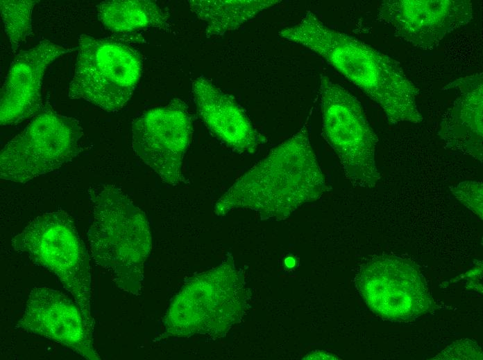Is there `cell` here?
Here are the masks:
<instances>
[{
    "instance_id": "cell-5",
    "label": "cell",
    "mask_w": 483,
    "mask_h": 360,
    "mask_svg": "<svg viewBox=\"0 0 483 360\" xmlns=\"http://www.w3.org/2000/svg\"><path fill=\"white\" fill-rule=\"evenodd\" d=\"M139 54L124 44L88 35L78 37V53L68 97L117 112L130 100L140 79Z\"/></svg>"
},
{
    "instance_id": "cell-3",
    "label": "cell",
    "mask_w": 483,
    "mask_h": 360,
    "mask_svg": "<svg viewBox=\"0 0 483 360\" xmlns=\"http://www.w3.org/2000/svg\"><path fill=\"white\" fill-rule=\"evenodd\" d=\"M93 219L87 240L94 262L107 270L122 289L137 294L151 235L144 213L114 185L90 191Z\"/></svg>"
},
{
    "instance_id": "cell-13",
    "label": "cell",
    "mask_w": 483,
    "mask_h": 360,
    "mask_svg": "<svg viewBox=\"0 0 483 360\" xmlns=\"http://www.w3.org/2000/svg\"><path fill=\"white\" fill-rule=\"evenodd\" d=\"M193 98L203 123L219 141L232 150L255 153L266 138L255 127L243 107L209 79L192 82Z\"/></svg>"
},
{
    "instance_id": "cell-16",
    "label": "cell",
    "mask_w": 483,
    "mask_h": 360,
    "mask_svg": "<svg viewBox=\"0 0 483 360\" xmlns=\"http://www.w3.org/2000/svg\"><path fill=\"white\" fill-rule=\"evenodd\" d=\"M99 20L110 30L130 33L156 28L168 30L169 14L155 1L149 0H112L97 6Z\"/></svg>"
},
{
    "instance_id": "cell-19",
    "label": "cell",
    "mask_w": 483,
    "mask_h": 360,
    "mask_svg": "<svg viewBox=\"0 0 483 360\" xmlns=\"http://www.w3.org/2000/svg\"><path fill=\"white\" fill-rule=\"evenodd\" d=\"M432 359H482L479 345L469 339L457 341Z\"/></svg>"
},
{
    "instance_id": "cell-12",
    "label": "cell",
    "mask_w": 483,
    "mask_h": 360,
    "mask_svg": "<svg viewBox=\"0 0 483 360\" xmlns=\"http://www.w3.org/2000/svg\"><path fill=\"white\" fill-rule=\"evenodd\" d=\"M69 48L42 40L21 51L12 61L0 94V122L3 126L36 116L43 107L41 83L48 66Z\"/></svg>"
},
{
    "instance_id": "cell-11",
    "label": "cell",
    "mask_w": 483,
    "mask_h": 360,
    "mask_svg": "<svg viewBox=\"0 0 483 360\" xmlns=\"http://www.w3.org/2000/svg\"><path fill=\"white\" fill-rule=\"evenodd\" d=\"M15 328L56 341L85 359H101L80 307L60 291L33 287Z\"/></svg>"
},
{
    "instance_id": "cell-8",
    "label": "cell",
    "mask_w": 483,
    "mask_h": 360,
    "mask_svg": "<svg viewBox=\"0 0 483 360\" xmlns=\"http://www.w3.org/2000/svg\"><path fill=\"white\" fill-rule=\"evenodd\" d=\"M357 283L370 309L389 321H412L434 307L418 267L399 257L371 259L361 269Z\"/></svg>"
},
{
    "instance_id": "cell-7",
    "label": "cell",
    "mask_w": 483,
    "mask_h": 360,
    "mask_svg": "<svg viewBox=\"0 0 483 360\" xmlns=\"http://www.w3.org/2000/svg\"><path fill=\"white\" fill-rule=\"evenodd\" d=\"M83 135L78 120L45 107L1 150V179L25 183L59 169L79 154Z\"/></svg>"
},
{
    "instance_id": "cell-6",
    "label": "cell",
    "mask_w": 483,
    "mask_h": 360,
    "mask_svg": "<svg viewBox=\"0 0 483 360\" xmlns=\"http://www.w3.org/2000/svg\"><path fill=\"white\" fill-rule=\"evenodd\" d=\"M319 96L322 134L336 152L346 177L356 187H374L380 179L375 161L378 139L360 102L323 74Z\"/></svg>"
},
{
    "instance_id": "cell-10",
    "label": "cell",
    "mask_w": 483,
    "mask_h": 360,
    "mask_svg": "<svg viewBox=\"0 0 483 360\" xmlns=\"http://www.w3.org/2000/svg\"><path fill=\"white\" fill-rule=\"evenodd\" d=\"M472 18L469 0H384L378 12V21L398 37L423 50L437 48Z\"/></svg>"
},
{
    "instance_id": "cell-2",
    "label": "cell",
    "mask_w": 483,
    "mask_h": 360,
    "mask_svg": "<svg viewBox=\"0 0 483 360\" xmlns=\"http://www.w3.org/2000/svg\"><path fill=\"white\" fill-rule=\"evenodd\" d=\"M310 110L301 127L242 176L220 197L215 212L223 215L249 208L262 219H282L327 191L310 136Z\"/></svg>"
},
{
    "instance_id": "cell-15",
    "label": "cell",
    "mask_w": 483,
    "mask_h": 360,
    "mask_svg": "<svg viewBox=\"0 0 483 360\" xmlns=\"http://www.w3.org/2000/svg\"><path fill=\"white\" fill-rule=\"evenodd\" d=\"M278 0H190L188 5L205 24L207 37L224 35L235 30L262 11L279 3Z\"/></svg>"
},
{
    "instance_id": "cell-9",
    "label": "cell",
    "mask_w": 483,
    "mask_h": 360,
    "mask_svg": "<svg viewBox=\"0 0 483 360\" xmlns=\"http://www.w3.org/2000/svg\"><path fill=\"white\" fill-rule=\"evenodd\" d=\"M192 134L188 107L181 99L174 98L133 120L132 147L164 183L176 186L184 181L182 165Z\"/></svg>"
},
{
    "instance_id": "cell-14",
    "label": "cell",
    "mask_w": 483,
    "mask_h": 360,
    "mask_svg": "<svg viewBox=\"0 0 483 360\" xmlns=\"http://www.w3.org/2000/svg\"><path fill=\"white\" fill-rule=\"evenodd\" d=\"M443 90L457 98L443 116L438 132L446 146L482 163L483 75L477 73L457 78Z\"/></svg>"
},
{
    "instance_id": "cell-4",
    "label": "cell",
    "mask_w": 483,
    "mask_h": 360,
    "mask_svg": "<svg viewBox=\"0 0 483 360\" xmlns=\"http://www.w3.org/2000/svg\"><path fill=\"white\" fill-rule=\"evenodd\" d=\"M11 245L58 277L94 332L90 255L69 215L62 210L40 214L12 238Z\"/></svg>"
},
{
    "instance_id": "cell-17",
    "label": "cell",
    "mask_w": 483,
    "mask_h": 360,
    "mask_svg": "<svg viewBox=\"0 0 483 360\" xmlns=\"http://www.w3.org/2000/svg\"><path fill=\"white\" fill-rule=\"evenodd\" d=\"M37 1L1 0V13L12 51L18 49L31 33V17Z\"/></svg>"
},
{
    "instance_id": "cell-1",
    "label": "cell",
    "mask_w": 483,
    "mask_h": 360,
    "mask_svg": "<svg viewBox=\"0 0 483 360\" xmlns=\"http://www.w3.org/2000/svg\"><path fill=\"white\" fill-rule=\"evenodd\" d=\"M279 35L321 57L375 102L390 123L422 121L416 100L418 90L391 57L328 27L310 10Z\"/></svg>"
},
{
    "instance_id": "cell-18",
    "label": "cell",
    "mask_w": 483,
    "mask_h": 360,
    "mask_svg": "<svg viewBox=\"0 0 483 360\" xmlns=\"http://www.w3.org/2000/svg\"><path fill=\"white\" fill-rule=\"evenodd\" d=\"M483 184L479 181H464L450 190L455 197L467 208L482 219Z\"/></svg>"
}]
</instances>
